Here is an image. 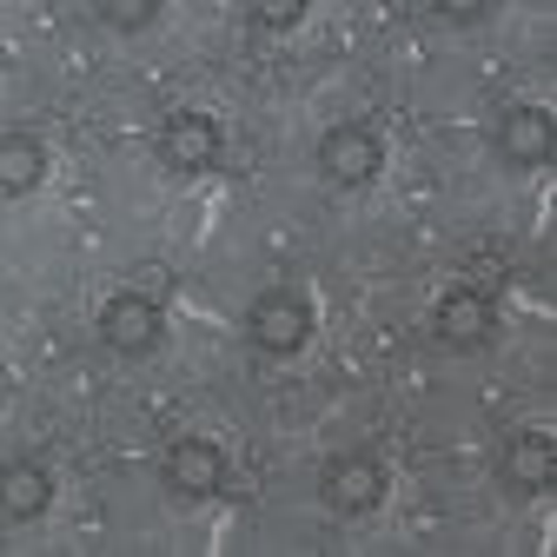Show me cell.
I'll use <instances>...</instances> for the list:
<instances>
[{
  "instance_id": "cell-3",
  "label": "cell",
  "mask_w": 557,
  "mask_h": 557,
  "mask_svg": "<svg viewBox=\"0 0 557 557\" xmlns=\"http://www.w3.org/2000/svg\"><path fill=\"white\" fill-rule=\"evenodd\" d=\"M246 332H252V345L259 352H299L306 345V332H312V312L293 299V293H259L252 299V312H246Z\"/></svg>"
},
{
  "instance_id": "cell-7",
  "label": "cell",
  "mask_w": 557,
  "mask_h": 557,
  "mask_svg": "<svg viewBox=\"0 0 557 557\" xmlns=\"http://www.w3.org/2000/svg\"><path fill=\"white\" fill-rule=\"evenodd\" d=\"M379 498H385V471L372 458H338V465H325V505L338 518H366V511H379Z\"/></svg>"
},
{
  "instance_id": "cell-12",
  "label": "cell",
  "mask_w": 557,
  "mask_h": 557,
  "mask_svg": "<svg viewBox=\"0 0 557 557\" xmlns=\"http://www.w3.org/2000/svg\"><path fill=\"white\" fill-rule=\"evenodd\" d=\"M153 14H160V0H107V8H100L107 27H147Z\"/></svg>"
},
{
  "instance_id": "cell-13",
  "label": "cell",
  "mask_w": 557,
  "mask_h": 557,
  "mask_svg": "<svg viewBox=\"0 0 557 557\" xmlns=\"http://www.w3.org/2000/svg\"><path fill=\"white\" fill-rule=\"evenodd\" d=\"M299 14H306V0H259V8H252L259 27H293Z\"/></svg>"
},
{
  "instance_id": "cell-6",
  "label": "cell",
  "mask_w": 557,
  "mask_h": 557,
  "mask_svg": "<svg viewBox=\"0 0 557 557\" xmlns=\"http://www.w3.org/2000/svg\"><path fill=\"white\" fill-rule=\"evenodd\" d=\"M100 338L113 345L120 359L153 352V338H160V306H153V299H139V293L107 299V312H100Z\"/></svg>"
},
{
  "instance_id": "cell-2",
  "label": "cell",
  "mask_w": 557,
  "mask_h": 557,
  "mask_svg": "<svg viewBox=\"0 0 557 557\" xmlns=\"http://www.w3.org/2000/svg\"><path fill=\"white\" fill-rule=\"evenodd\" d=\"M319 173L338 180V186H366V180H379V173H385L379 133H366V126H332V133L319 139Z\"/></svg>"
},
{
  "instance_id": "cell-11",
  "label": "cell",
  "mask_w": 557,
  "mask_h": 557,
  "mask_svg": "<svg viewBox=\"0 0 557 557\" xmlns=\"http://www.w3.org/2000/svg\"><path fill=\"white\" fill-rule=\"evenodd\" d=\"M40 173H47V160H40V147H34L27 133L0 139V193H8V199H27L40 186Z\"/></svg>"
},
{
  "instance_id": "cell-5",
  "label": "cell",
  "mask_w": 557,
  "mask_h": 557,
  "mask_svg": "<svg viewBox=\"0 0 557 557\" xmlns=\"http://www.w3.org/2000/svg\"><path fill=\"white\" fill-rule=\"evenodd\" d=\"M213 160H220V126L206 113H173L160 133V166L186 180V173H206Z\"/></svg>"
},
{
  "instance_id": "cell-1",
  "label": "cell",
  "mask_w": 557,
  "mask_h": 557,
  "mask_svg": "<svg viewBox=\"0 0 557 557\" xmlns=\"http://www.w3.org/2000/svg\"><path fill=\"white\" fill-rule=\"evenodd\" d=\"M160 478H166L173 498L199 505V498H220V492H226V458H220V445H206V438H180V445L166 451Z\"/></svg>"
},
{
  "instance_id": "cell-14",
  "label": "cell",
  "mask_w": 557,
  "mask_h": 557,
  "mask_svg": "<svg viewBox=\"0 0 557 557\" xmlns=\"http://www.w3.org/2000/svg\"><path fill=\"white\" fill-rule=\"evenodd\" d=\"M438 14L458 21V27H478L484 14H492V0H438Z\"/></svg>"
},
{
  "instance_id": "cell-10",
  "label": "cell",
  "mask_w": 557,
  "mask_h": 557,
  "mask_svg": "<svg viewBox=\"0 0 557 557\" xmlns=\"http://www.w3.org/2000/svg\"><path fill=\"white\" fill-rule=\"evenodd\" d=\"M47 498H53L47 471H40V465H14V458H8V471H0V511H8V524H34V518L47 511Z\"/></svg>"
},
{
  "instance_id": "cell-4",
  "label": "cell",
  "mask_w": 557,
  "mask_h": 557,
  "mask_svg": "<svg viewBox=\"0 0 557 557\" xmlns=\"http://www.w3.org/2000/svg\"><path fill=\"white\" fill-rule=\"evenodd\" d=\"M432 325H438V345H451V352H478V345H492L498 312H492V299H484V293L458 286V293L438 299V319Z\"/></svg>"
},
{
  "instance_id": "cell-8",
  "label": "cell",
  "mask_w": 557,
  "mask_h": 557,
  "mask_svg": "<svg viewBox=\"0 0 557 557\" xmlns=\"http://www.w3.org/2000/svg\"><path fill=\"white\" fill-rule=\"evenodd\" d=\"M550 147H557V120H550L544 107H511V113L498 120V153H505L511 166H544Z\"/></svg>"
},
{
  "instance_id": "cell-9",
  "label": "cell",
  "mask_w": 557,
  "mask_h": 557,
  "mask_svg": "<svg viewBox=\"0 0 557 557\" xmlns=\"http://www.w3.org/2000/svg\"><path fill=\"white\" fill-rule=\"evenodd\" d=\"M505 478L518 484V492H550L557 484V445L544 432H511L505 445Z\"/></svg>"
}]
</instances>
